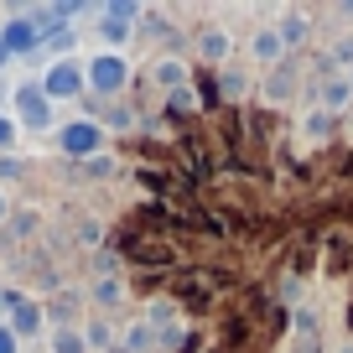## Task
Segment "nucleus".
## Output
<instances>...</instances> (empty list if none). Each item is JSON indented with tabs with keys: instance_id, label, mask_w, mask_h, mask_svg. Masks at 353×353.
<instances>
[{
	"instance_id": "nucleus-8",
	"label": "nucleus",
	"mask_w": 353,
	"mask_h": 353,
	"mask_svg": "<svg viewBox=\"0 0 353 353\" xmlns=\"http://www.w3.org/2000/svg\"><path fill=\"white\" fill-rule=\"evenodd\" d=\"M198 52L208 57V63H219V57L229 52V32H219V26H208V32H198Z\"/></svg>"
},
{
	"instance_id": "nucleus-24",
	"label": "nucleus",
	"mask_w": 353,
	"mask_h": 353,
	"mask_svg": "<svg viewBox=\"0 0 353 353\" xmlns=\"http://www.w3.org/2000/svg\"><path fill=\"white\" fill-rule=\"evenodd\" d=\"M88 343H94V348H104V343H110V327H104V322H88Z\"/></svg>"
},
{
	"instance_id": "nucleus-31",
	"label": "nucleus",
	"mask_w": 353,
	"mask_h": 353,
	"mask_svg": "<svg viewBox=\"0 0 353 353\" xmlns=\"http://www.w3.org/2000/svg\"><path fill=\"white\" fill-rule=\"evenodd\" d=\"M348 353H353V348H348Z\"/></svg>"
},
{
	"instance_id": "nucleus-23",
	"label": "nucleus",
	"mask_w": 353,
	"mask_h": 353,
	"mask_svg": "<svg viewBox=\"0 0 353 353\" xmlns=\"http://www.w3.org/2000/svg\"><path fill=\"white\" fill-rule=\"evenodd\" d=\"M332 130V114H312L307 120V135H327Z\"/></svg>"
},
{
	"instance_id": "nucleus-11",
	"label": "nucleus",
	"mask_w": 353,
	"mask_h": 353,
	"mask_svg": "<svg viewBox=\"0 0 353 353\" xmlns=\"http://www.w3.org/2000/svg\"><path fill=\"white\" fill-rule=\"evenodd\" d=\"M156 83L161 88H182L188 83V68L176 63V57H161V63H156Z\"/></svg>"
},
{
	"instance_id": "nucleus-7",
	"label": "nucleus",
	"mask_w": 353,
	"mask_h": 353,
	"mask_svg": "<svg viewBox=\"0 0 353 353\" xmlns=\"http://www.w3.org/2000/svg\"><path fill=\"white\" fill-rule=\"evenodd\" d=\"M37 229H42V213H37V208H21V213L6 219V239H16V244L37 239Z\"/></svg>"
},
{
	"instance_id": "nucleus-25",
	"label": "nucleus",
	"mask_w": 353,
	"mask_h": 353,
	"mask_svg": "<svg viewBox=\"0 0 353 353\" xmlns=\"http://www.w3.org/2000/svg\"><path fill=\"white\" fill-rule=\"evenodd\" d=\"M296 353H317V332H301V338H296Z\"/></svg>"
},
{
	"instance_id": "nucleus-12",
	"label": "nucleus",
	"mask_w": 353,
	"mask_h": 353,
	"mask_svg": "<svg viewBox=\"0 0 353 353\" xmlns=\"http://www.w3.org/2000/svg\"><path fill=\"white\" fill-rule=\"evenodd\" d=\"M94 301H99V307H120L125 301V281H114V276L94 281Z\"/></svg>"
},
{
	"instance_id": "nucleus-29",
	"label": "nucleus",
	"mask_w": 353,
	"mask_h": 353,
	"mask_svg": "<svg viewBox=\"0 0 353 353\" xmlns=\"http://www.w3.org/2000/svg\"><path fill=\"white\" fill-rule=\"evenodd\" d=\"M0 63H6V47H0Z\"/></svg>"
},
{
	"instance_id": "nucleus-13",
	"label": "nucleus",
	"mask_w": 353,
	"mask_h": 353,
	"mask_svg": "<svg viewBox=\"0 0 353 353\" xmlns=\"http://www.w3.org/2000/svg\"><path fill=\"white\" fill-rule=\"evenodd\" d=\"M16 332H37L42 327V312H37V301H16Z\"/></svg>"
},
{
	"instance_id": "nucleus-22",
	"label": "nucleus",
	"mask_w": 353,
	"mask_h": 353,
	"mask_svg": "<svg viewBox=\"0 0 353 353\" xmlns=\"http://www.w3.org/2000/svg\"><path fill=\"white\" fill-rule=\"evenodd\" d=\"M244 88H250L244 73H223V94H244Z\"/></svg>"
},
{
	"instance_id": "nucleus-15",
	"label": "nucleus",
	"mask_w": 353,
	"mask_h": 353,
	"mask_svg": "<svg viewBox=\"0 0 353 353\" xmlns=\"http://www.w3.org/2000/svg\"><path fill=\"white\" fill-rule=\"evenodd\" d=\"M276 37H281V42H291V47H296V42H307V16H286Z\"/></svg>"
},
{
	"instance_id": "nucleus-20",
	"label": "nucleus",
	"mask_w": 353,
	"mask_h": 353,
	"mask_svg": "<svg viewBox=\"0 0 353 353\" xmlns=\"http://www.w3.org/2000/svg\"><path fill=\"white\" fill-rule=\"evenodd\" d=\"M104 16H110V21H135V16H141V6H110Z\"/></svg>"
},
{
	"instance_id": "nucleus-10",
	"label": "nucleus",
	"mask_w": 353,
	"mask_h": 353,
	"mask_svg": "<svg viewBox=\"0 0 353 353\" xmlns=\"http://www.w3.org/2000/svg\"><path fill=\"white\" fill-rule=\"evenodd\" d=\"M32 42H37V26L32 21H11L6 32H0V47H6V52H11V47H32Z\"/></svg>"
},
{
	"instance_id": "nucleus-30",
	"label": "nucleus",
	"mask_w": 353,
	"mask_h": 353,
	"mask_svg": "<svg viewBox=\"0 0 353 353\" xmlns=\"http://www.w3.org/2000/svg\"><path fill=\"white\" fill-rule=\"evenodd\" d=\"M348 94H353V78H348Z\"/></svg>"
},
{
	"instance_id": "nucleus-6",
	"label": "nucleus",
	"mask_w": 353,
	"mask_h": 353,
	"mask_svg": "<svg viewBox=\"0 0 353 353\" xmlns=\"http://www.w3.org/2000/svg\"><path fill=\"white\" fill-rule=\"evenodd\" d=\"M317 99H322V114H338L343 104L353 99V94H348V78L327 73V78H322V88H317Z\"/></svg>"
},
{
	"instance_id": "nucleus-5",
	"label": "nucleus",
	"mask_w": 353,
	"mask_h": 353,
	"mask_svg": "<svg viewBox=\"0 0 353 353\" xmlns=\"http://www.w3.org/2000/svg\"><path fill=\"white\" fill-rule=\"evenodd\" d=\"M88 83L104 88V94H110V88H120V83H125V63H120V57H94V63H88Z\"/></svg>"
},
{
	"instance_id": "nucleus-28",
	"label": "nucleus",
	"mask_w": 353,
	"mask_h": 353,
	"mask_svg": "<svg viewBox=\"0 0 353 353\" xmlns=\"http://www.w3.org/2000/svg\"><path fill=\"white\" fill-rule=\"evenodd\" d=\"M0 219H6V198H0Z\"/></svg>"
},
{
	"instance_id": "nucleus-16",
	"label": "nucleus",
	"mask_w": 353,
	"mask_h": 353,
	"mask_svg": "<svg viewBox=\"0 0 353 353\" xmlns=\"http://www.w3.org/2000/svg\"><path fill=\"white\" fill-rule=\"evenodd\" d=\"M151 338H156V332L145 327V322H135V327L125 332V353H145V348H151Z\"/></svg>"
},
{
	"instance_id": "nucleus-19",
	"label": "nucleus",
	"mask_w": 353,
	"mask_h": 353,
	"mask_svg": "<svg viewBox=\"0 0 353 353\" xmlns=\"http://www.w3.org/2000/svg\"><path fill=\"white\" fill-rule=\"evenodd\" d=\"M166 110H176V114H192V94H188V88H176L172 99H166Z\"/></svg>"
},
{
	"instance_id": "nucleus-1",
	"label": "nucleus",
	"mask_w": 353,
	"mask_h": 353,
	"mask_svg": "<svg viewBox=\"0 0 353 353\" xmlns=\"http://www.w3.org/2000/svg\"><path fill=\"white\" fill-rule=\"evenodd\" d=\"M57 145H63L68 156H78V161H94V156H99V145H104V135H99V125L78 120V125H68V130L57 135Z\"/></svg>"
},
{
	"instance_id": "nucleus-3",
	"label": "nucleus",
	"mask_w": 353,
	"mask_h": 353,
	"mask_svg": "<svg viewBox=\"0 0 353 353\" xmlns=\"http://www.w3.org/2000/svg\"><path fill=\"white\" fill-rule=\"evenodd\" d=\"M78 88H83V73H78V63H57L52 73H47L42 94H47V99H68V94H78Z\"/></svg>"
},
{
	"instance_id": "nucleus-21",
	"label": "nucleus",
	"mask_w": 353,
	"mask_h": 353,
	"mask_svg": "<svg viewBox=\"0 0 353 353\" xmlns=\"http://www.w3.org/2000/svg\"><path fill=\"white\" fill-rule=\"evenodd\" d=\"M104 37H110V42H125V37H130V26H125V21H110V16H104Z\"/></svg>"
},
{
	"instance_id": "nucleus-9",
	"label": "nucleus",
	"mask_w": 353,
	"mask_h": 353,
	"mask_svg": "<svg viewBox=\"0 0 353 353\" xmlns=\"http://www.w3.org/2000/svg\"><path fill=\"white\" fill-rule=\"evenodd\" d=\"M265 94H270V104H286L291 94H296V73H286V68L270 73V78H265Z\"/></svg>"
},
{
	"instance_id": "nucleus-26",
	"label": "nucleus",
	"mask_w": 353,
	"mask_h": 353,
	"mask_svg": "<svg viewBox=\"0 0 353 353\" xmlns=\"http://www.w3.org/2000/svg\"><path fill=\"white\" fill-rule=\"evenodd\" d=\"M0 353H16V332H6V327H0Z\"/></svg>"
},
{
	"instance_id": "nucleus-18",
	"label": "nucleus",
	"mask_w": 353,
	"mask_h": 353,
	"mask_svg": "<svg viewBox=\"0 0 353 353\" xmlns=\"http://www.w3.org/2000/svg\"><path fill=\"white\" fill-rule=\"evenodd\" d=\"M99 239H104V229H99L94 219H83V223H78V244H99Z\"/></svg>"
},
{
	"instance_id": "nucleus-4",
	"label": "nucleus",
	"mask_w": 353,
	"mask_h": 353,
	"mask_svg": "<svg viewBox=\"0 0 353 353\" xmlns=\"http://www.w3.org/2000/svg\"><path fill=\"white\" fill-rule=\"evenodd\" d=\"M16 104H21V114H26L32 130H47V125H52V110H47V94H42V88H21Z\"/></svg>"
},
{
	"instance_id": "nucleus-27",
	"label": "nucleus",
	"mask_w": 353,
	"mask_h": 353,
	"mask_svg": "<svg viewBox=\"0 0 353 353\" xmlns=\"http://www.w3.org/2000/svg\"><path fill=\"white\" fill-rule=\"evenodd\" d=\"M11 135H16V130H11V120H0V145H11Z\"/></svg>"
},
{
	"instance_id": "nucleus-17",
	"label": "nucleus",
	"mask_w": 353,
	"mask_h": 353,
	"mask_svg": "<svg viewBox=\"0 0 353 353\" xmlns=\"http://www.w3.org/2000/svg\"><path fill=\"white\" fill-rule=\"evenodd\" d=\"M52 343H57V353H83V348H88V343L78 338V332H68V327H57V338H52Z\"/></svg>"
},
{
	"instance_id": "nucleus-2",
	"label": "nucleus",
	"mask_w": 353,
	"mask_h": 353,
	"mask_svg": "<svg viewBox=\"0 0 353 353\" xmlns=\"http://www.w3.org/2000/svg\"><path fill=\"white\" fill-rule=\"evenodd\" d=\"M125 254H130V260H141V265H172V260H176L172 239H145V234L125 244Z\"/></svg>"
},
{
	"instance_id": "nucleus-14",
	"label": "nucleus",
	"mask_w": 353,
	"mask_h": 353,
	"mask_svg": "<svg viewBox=\"0 0 353 353\" xmlns=\"http://www.w3.org/2000/svg\"><path fill=\"white\" fill-rule=\"evenodd\" d=\"M254 57L276 68V57H281V37H276V32H260V37H254Z\"/></svg>"
}]
</instances>
